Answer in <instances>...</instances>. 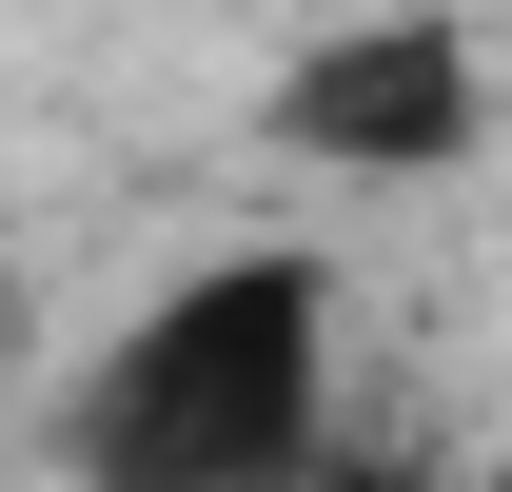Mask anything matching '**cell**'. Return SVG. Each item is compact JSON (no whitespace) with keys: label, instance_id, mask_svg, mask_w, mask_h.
<instances>
[{"label":"cell","instance_id":"1","mask_svg":"<svg viewBox=\"0 0 512 492\" xmlns=\"http://www.w3.org/2000/svg\"><path fill=\"white\" fill-rule=\"evenodd\" d=\"M296 453H316V276L296 256H217L79 394V473L99 492H276Z\"/></svg>","mask_w":512,"mask_h":492},{"label":"cell","instance_id":"2","mask_svg":"<svg viewBox=\"0 0 512 492\" xmlns=\"http://www.w3.org/2000/svg\"><path fill=\"white\" fill-rule=\"evenodd\" d=\"M276 138L296 158H355V178H414V158L473 138V40L453 20H355V40H316L276 79Z\"/></svg>","mask_w":512,"mask_h":492}]
</instances>
